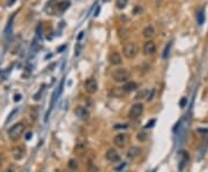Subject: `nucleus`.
I'll list each match as a JSON object with an SVG mask.
<instances>
[{"instance_id":"nucleus-31","label":"nucleus","mask_w":208,"mask_h":172,"mask_svg":"<svg viewBox=\"0 0 208 172\" xmlns=\"http://www.w3.org/2000/svg\"><path fill=\"white\" fill-rule=\"evenodd\" d=\"M154 124H155V120H151L150 123H148V124H147V126H146V127H147V128H148V127H153L151 125H154Z\"/></svg>"},{"instance_id":"nucleus-12","label":"nucleus","mask_w":208,"mask_h":172,"mask_svg":"<svg viewBox=\"0 0 208 172\" xmlns=\"http://www.w3.org/2000/svg\"><path fill=\"white\" fill-rule=\"evenodd\" d=\"M109 61L111 65L118 66V65H120V64L123 62V59H122V56H120L118 52H112V53H110V56H109Z\"/></svg>"},{"instance_id":"nucleus-20","label":"nucleus","mask_w":208,"mask_h":172,"mask_svg":"<svg viewBox=\"0 0 208 172\" xmlns=\"http://www.w3.org/2000/svg\"><path fill=\"white\" fill-rule=\"evenodd\" d=\"M148 134L147 133H145V132H139L138 133V135H137V139L140 141V142H146L147 140H148Z\"/></svg>"},{"instance_id":"nucleus-7","label":"nucleus","mask_w":208,"mask_h":172,"mask_svg":"<svg viewBox=\"0 0 208 172\" xmlns=\"http://www.w3.org/2000/svg\"><path fill=\"white\" fill-rule=\"evenodd\" d=\"M105 158L111 163H117L120 161V155L119 153L114 148H110L106 150V153H105Z\"/></svg>"},{"instance_id":"nucleus-17","label":"nucleus","mask_w":208,"mask_h":172,"mask_svg":"<svg viewBox=\"0 0 208 172\" xmlns=\"http://www.w3.org/2000/svg\"><path fill=\"white\" fill-rule=\"evenodd\" d=\"M197 22H198L199 25H202L203 22H205V10L202 8L197 13Z\"/></svg>"},{"instance_id":"nucleus-29","label":"nucleus","mask_w":208,"mask_h":172,"mask_svg":"<svg viewBox=\"0 0 208 172\" xmlns=\"http://www.w3.org/2000/svg\"><path fill=\"white\" fill-rule=\"evenodd\" d=\"M185 103H186V98L184 97L183 100H180V106H182V108H184V106H185Z\"/></svg>"},{"instance_id":"nucleus-11","label":"nucleus","mask_w":208,"mask_h":172,"mask_svg":"<svg viewBox=\"0 0 208 172\" xmlns=\"http://www.w3.org/2000/svg\"><path fill=\"white\" fill-rule=\"evenodd\" d=\"M24 154H26V150H24L23 147H14L12 149V156L16 161L22 159L24 157Z\"/></svg>"},{"instance_id":"nucleus-5","label":"nucleus","mask_w":208,"mask_h":172,"mask_svg":"<svg viewBox=\"0 0 208 172\" xmlns=\"http://www.w3.org/2000/svg\"><path fill=\"white\" fill-rule=\"evenodd\" d=\"M130 141V135L126 133H119L114 138V143L118 148H124Z\"/></svg>"},{"instance_id":"nucleus-35","label":"nucleus","mask_w":208,"mask_h":172,"mask_svg":"<svg viewBox=\"0 0 208 172\" xmlns=\"http://www.w3.org/2000/svg\"><path fill=\"white\" fill-rule=\"evenodd\" d=\"M14 1H15V0H10V2H8V4H10H10H13Z\"/></svg>"},{"instance_id":"nucleus-9","label":"nucleus","mask_w":208,"mask_h":172,"mask_svg":"<svg viewBox=\"0 0 208 172\" xmlns=\"http://www.w3.org/2000/svg\"><path fill=\"white\" fill-rule=\"evenodd\" d=\"M141 155V148L140 147H137V146H132L127 149L126 151V156L130 159H135L137 157H139Z\"/></svg>"},{"instance_id":"nucleus-32","label":"nucleus","mask_w":208,"mask_h":172,"mask_svg":"<svg viewBox=\"0 0 208 172\" xmlns=\"http://www.w3.org/2000/svg\"><path fill=\"white\" fill-rule=\"evenodd\" d=\"M2 162H4V156H2V154L0 153V167L2 165Z\"/></svg>"},{"instance_id":"nucleus-13","label":"nucleus","mask_w":208,"mask_h":172,"mask_svg":"<svg viewBox=\"0 0 208 172\" xmlns=\"http://www.w3.org/2000/svg\"><path fill=\"white\" fill-rule=\"evenodd\" d=\"M124 89V91L126 92V94H128V92H132V91H135L138 89V84L135 83V82L133 81H128L126 82L125 84H124L123 87H122Z\"/></svg>"},{"instance_id":"nucleus-27","label":"nucleus","mask_w":208,"mask_h":172,"mask_svg":"<svg viewBox=\"0 0 208 172\" xmlns=\"http://www.w3.org/2000/svg\"><path fill=\"white\" fill-rule=\"evenodd\" d=\"M21 100H22V96L20 95V94H16V95L14 96V100H15V102H20Z\"/></svg>"},{"instance_id":"nucleus-15","label":"nucleus","mask_w":208,"mask_h":172,"mask_svg":"<svg viewBox=\"0 0 208 172\" xmlns=\"http://www.w3.org/2000/svg\"><path fill=\"white\" fill-rule=\"evenodd\" d=\"M70 1H67V0H65V1H62V2H59L57 5V10H58V12H65V10L70 7Z\"/></svg>"},{"instance_id":"nucleus-8","label":"nucleus","mask_w":208,"mask_h":172,"mask_svg":"<svg viewBox=\"0 0 208 172\" xmlns=\"http://www.w3.org/2000/svg\"><path fill=\"white\" fill-rule=\"evenodd\" d=\"M75 115L81 120H88L89 119V111L87 110L83 106H76L75 110H74Z\"/></svg>"},{"instance_id":"nucleus-25","label":"nucleus","mask_w":208,"mask_h":172,"mask_svg":"<svg viewBox=\"0 0 208 172\" xmlns=\"http://www.w3.org/2000/svg\"><path fill=\"white\" fill-rule=\"evenodd\" d=\"M5 172H18V167L15 166V165H10L5 170Z\"/></svg>"},{"instance_id":"nucleus-26","label":"nucleus","mask_w":208,"mask_h":172,"mask_svg":"<svg viewBox=\"0 0 208 172\" xmlns=\"http://www.w3.org/2000/svg\"><path fill=\"white\" fill-rule=\"evenodd\" d=\"M169 50H170V43L168 44L166 46V49H164V52H163V58L166 59V57H168V53H169Z\"/></svg>"},{"instance_id":"nucleus-4","label":"nucleus","mask_w":208,"mask_h":172,"mask_svg":"<svg viewBox=\"0 0 208 172\" xmlns=\"http://www.w3.org/2000/svg\"><path fill=\"white\" fill-rule=\"evenodd\" d=\"M143 104L142 103H135L131 106V109L128 111V117L131 119H138L140 115L143 113Z\"/></svg>"},{"instance_id":"nucleus-30","label":"nucleus","mask_w":208,"mask_h":172,"mask_svg":"<svg viewBox=\"0 0 208 172\" xmlns=\"http://www.w3.org/2000/svg\"><path fill=\"white\" fill-rule=\"evenodd\" d=\"M122 127H123V128H126V127H127V125H116V127H114V128H122Z\"/></svg>"},{"instance_id":"nucleus-33","label":"nucleus","mask_w":208,"mask_h":172,"mask_svg":"<svg viewBox=\"0 0 208 172\" xmlns=\"http://www.w3.org/2000/svg\"><path fill=\"white\" fill-rule=\"evenodd\" d=\"M26 139H27V140L31 139V133H28V134H27V136H26Z\"/></svg>"},{"instance_id":"nucleus-14","label":"nucleus","mask_w":208,"mask_h":172,"mask_svg":"<svg viewBox=\"0 0 208 172\" xmlns=\"http://www.w3.org/2000/svg\"><path fill=\"white\" fill-rule=\"evenodd\" d=\"M142 35H143L145 38H153V37L155 36V29H154V27H151V25H148V27H146V28L143 29Z\"/></svg>"},{"instance_id":"nucleus-24","label":"nucleus","mask_w":208,"mask_h":172,"mask_svg":"<svg viewBox=\"0 0 208 172\" xmlns=\"http://www.w3.org/2000/svg\"><path fill=\"white\" fill-rule=\"evenodd\" d=\"M119 36H120V38L125 39L126 37H128V30H126V29H119Z\"/></svg>"},{"instance_id":"nucleus-16","label":"nucleus","mask_w":208,"mask_h":172,"mask_svg":"<svg viewBox=\"0 0 208 172\" xmlns=\"http://www.w3.org/2000/svg\"><path fill=\"white\" fill-rule=\"evenodd\" d=\"M13 19H14V16H12L8 21V23H7V27L5 28V37L6 38H8L10 37V35L12 33V27H13Z\"/></svg>"},{"instance_id":"nucleus-6","label":"nucleus","mask_w":208,"mask_h":172,"mask_svg":"<svg viewBox=\"0 0 208 172\" xmlns=\"http://www.w3.org/2000/svg\"><path fill=\"white\" fill-rule=\"evenodd\" d=\"M85 89L88 94H90V95L95 94V92L97 91V89H98L97 81H96L95 79H88V80L85 82Z\"/></svg>"},{"instance_id":"nucleus-19","label":"nucleus","mask_w":208,"mask_h":172,"mask_svg":"<svg viewBox=\"0 0 208 172\" xmlns=\"http://www.w3.org/2000/svg\"><path fill=\"white\" fill-rule=\"evenodd\" d=\"M147 95H148V90L147 89H141V90L138 91V94L135 95V97H134V100H142V98H146Z\"/></svg>"},{"instance_id":"nucleus-2","label":"nucleus","mask_w":208,"mask_h":172,"mask_svg":"<svg viewBox=\"0 0 208 172\" xmlns=\"http://www.w3.org/2000/svg\"><path fill=\"white\" fill-rule=\"evenodd\" d=\"M111 77H112V80L114 82L126 83V82H128L130 77H131V73L126 68H118V69L114 71V73L111 74Z\"/></svg>"},{"instance_id":"nucleus-23","label":"nucleus","mask_w":208,"mask_h":172,"mask_svg":"<svg viewBox=\"0 0 208 172\" xmlns=\"http://www.w3.org/2000/svg\"><path fill=\"white\" fill-rule=\"evenodd\" d=\"M68 167H70L71 170H75V169H78V162H76L75 159H70V162H68Z\"/></svg>"},{"instance_id":"nucleus-21","label":"nucleus","mask_w":208,"mask_h":172,"mask_svg":"<svg viewBox=\"0 0 208 172\" xmlns=\"http://www.w3.org/2000/svg\"><path fill=\"white\" fill-rule=\"evenodd\" d=\"M88 172H99V169L95 163L89 161V162H88Z\"/></svg>"},{"instance_id":"nucleus-3","label":"nucleus","mask_w":208,"mask_h":172,"mask_svg":"<svg viewBox=\"0 0 208 172\" xmlns=\"http://www.w3.org/2000/svg\"><path fill=\"white\" fill-rule=\"evenodd\" d=\"M123 53L127 59H133V58H135L138 56V53H139V48H138V45L135 43L130 42V43H126L124 45Z\"/></svg>"},{"instance_id":"nucleus-1","label":"nucleus","mask_w":208,"mask_h":172,"mask_svg":"<svg viewBox=\"0 0 208 172\" xmlns=\"http://www.w3.org/2000/svg\"><path fill=\"white\" fill-rule=\"evenodd\" d=\"M27 126L24 123H16L15 125H13L10 129H8V138L10 141H18L21 139V136L24 134L26 132Z\"/></svg>"},{"instance_id":"nucleus-22","label":"nucleus","mask_w":208,"mask_h":172,"mask_svg":"<svg viewBox=\"0 0 208 172\" xmlns=\"http://www.w3.org/2000/svg\"><path fill=\"white\" fill-rule=\"evenodd\" d=\"M127 2H128V0H117V1H116V6H117V8H119V10H123V8L126 7Z\"/></svg>"},{"instance_id":"nucleus-10","label":"nucleus","mask_w":208,"mask_h":172,"mask_svg":"<svg viewBox=\"0 0 208 172\" xmlns=\"http://www.w3.org/2000/svg\"><path fill=\"white\" fill-rule=\"evenodd\" d=\"M156 52V44L153 41H148L143 45V53L146 56H153Z\"/></svg>"},{"instance_id":"nucleus-34","label":"nucleus","mask_w":208,"mask_h":172,"mask_svg":"<svg viewBox=\"0 0 208 172\" xmlns=\"http://www.w3.org/2000/svg\"><path fill=\"white\" fill-rule=\"evenodd\" d=\"M82 36H83V33H80V35H79V39H80Z\"/></svg>"},{"instance_id":"nucleus-18","label":"nucleus","mask_w":208,"mask_h":172,"mask_svg":"<svg viewBox=\"0 0 208 172\" xmlns=\"http://www.w3.org/2000/svg\"><path fill=\"white\" fill-rule=\"evenodd\" d=\"M111 95L114 96V97H122V96L126 95V92L124 91L123 88H114L111 91Z\"/></svg>"},{"instance_id":"nucleus-28","label":"nucleus","mask_w":208,"mask_h":172,"mask_svg":"<svg viewBox=\"0 0 208 172\" xmlns=\"http://www.w3.org/2000/svg\"><path fill=\"white\" fill-rule=\"evenodd\" d=\"M80 50H81V45L78 44V48H75V56H79V54H80Z\"/></svg>"}]
</instances>
